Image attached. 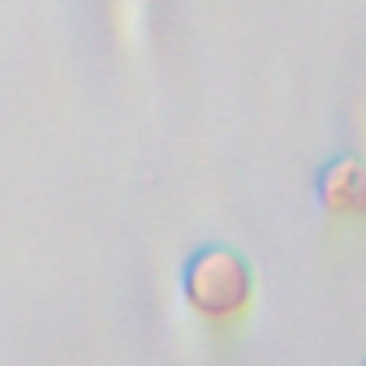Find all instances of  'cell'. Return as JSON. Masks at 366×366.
<instances>
[{"mask_svg": "<svg viewBox=\"0 0 366 366\" xmlns=\"http://www.w3.org/2000/svg\"><path fill=\"white\" fill-rule=\"evenodd\" d=\"M315 203L332 220H366V159L336 155L315 177Z\"/></svg>", "mask_w": 366, "mask_h": 366, "instance_id": "7a4b0ae2", "label": "cell"}, {"mask_svg": "<svg viewBox=\"0 0 366 366\" xmlns=\"http://www.w3.org/2000/svg\"><path fill=\"white\" fill-rule=\"evenodd\" d=\"M181 302L203 323H242L254 306V267L233 246H203L181 267Z\"/></svg>", "mask_w": 366, "mask_h": 366, "instance_id": "6da1fadb", "label": "cell"}]
</instances>
